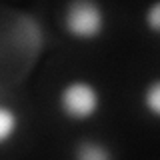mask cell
I'll use <instances>...</instances> for the list:
<instances>
[{"label": "cell", "instance_id": "cell-1", "mask_svg": "<svg viewBox=\"0 0 160 160\" xmlns=\"http://www.w3.org/2000/svg\"><path fill=\"white\" fill-rule=\"evenodd\" d=\"M56 104L64 118L72 122H86L98 116L102 108V92L86 78H72L60 86Z\"/></svg>", "mask_w": 160, "mask_h": 160}, {"label": "cell", "instance_id": "cell-2", "mask_svg": "<svg viewBox=\"0 0 160 160\" xmlns=\"http://www.w3.org/2000/svg\"><path fill=\"white\" fill-rule=\"evenodd\" d=\"M62 28L80 42L96 40L106 30V10L100 0H68L62 8Z\"/></svg>", "mask_w": 160, "mask_h": 160}, {"label": "cell", "instance_id": "cell-3", "mask_svg": "<svg viewBox=\"0 0 160 160\" xmlns=\"http://www.w3.org/2000/svg\"><path fill=\"white\" fill-rule=\"evenodd\" d=\"M20 124H22V120H20L18 110L0 102V146L8 144L16 136L20 130Z\"/></svg>", "mask_w": 160, "mask_h": 160}, {"label": "cell", "instance_id": "cell-4", "mask_svg": "<svg viewBox=\"0 0 160 160\" xmlns=\"http://www.w3.org/2000/svg\"><path fill=\"white\" fill-rule=\"evenodd\" d=\"M74 156L82 160H108L112 158V150L106 148V144L94 138H82L74 146Z\"/></svg>", "mask_w": 160, "mask_h": 160}, {"label": "cell", "instance_id": "cell-5", "mask_svg": "<svg viewBox=\"0 0 160 160\" xmlns=\"http://www.w3.org/2000/svg\"><path fill=\"white\" fill-rule=\"evenodd\" d=\"M142 106L150 116L158 118L160 114V82L158 78L150 80L142 90Z\"/></svg>", "mask_w": 160, "mask_h": 160}, {"label": "cell", "instance_id": "cell-6", "mask_svg": "<svg viewBox=\"0 0 160 160\" xmlns=\"http://www.w3.org/2000/svg\"><path fill=\"white\" fill-rule=\"evenodd\" d=\"M144 24H146V28L152 34H158V30H160V2L158 0H154L146 8V12H144Z\"/></svg>", "mask_w": 160, "mask_h": 160}]
</instances>
